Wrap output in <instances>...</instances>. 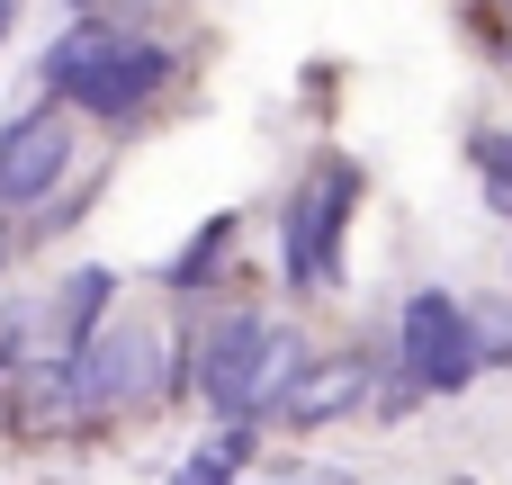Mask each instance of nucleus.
Listing matches in <instances>:
<instances>
[{
  "mask_svg": "<svg viewBox=\"0 0 512 485\" xmlns=\"http://www.w3.org/2000/svg\"><path fill=\"white\" fill-rule=\"evenodd\" d=\"M45 99H72L81 117H99V126H126L171 72H180V54L171 45H153V36H126V27H108V18H81V27H63L54 45H45Z\"/></svg>",
  "mask_w": 512,
  "mask_h": 485,
  "instance_id": "1",
  "label": "nucleus"
},
{
  "mask_svg": "<svg viewBox=\"0 0 512 485\" xmlns=\"http://www.w3.org/2000/svg\"><path fill=\"white\" fill-rule=\"evenodd\" d=\"M360 189H369V171L351 153H324L288 189V207H279V261H288V288L297 297H333L342 288V234H351Z\"/></svg>",
  "mask_w": 512,
  "mask_h": 485,
  "instance_id": "2",
  "label": "nucleus"
},
{
  "mask_svg": "<svg viewBox=\"0 0 512 485\" xmlns=\"http://www.w3.org/2000/svg\"><path fill=\"white\" fill-rule=\"evenodd\" d=\"M63 378H72L81 423L126 414V405H153V396L171 387V369H162V333H153V324H135V315H117V324H99V333L63 360Z\"/></svg>",
  "mask_w": 512,
  "mask_h": 485,
  "instance_id": "3",
  "label": "nucleus"
},
{
  "mask_svg": "<svg viewBox=\"0 0 512 485\" xmlns=\"http://www.w3.org/2000/svg\"><path fill=\"white\" fill-rule=\"evenodd\" d=\"M396 378L423 387V396H468L486 378L477 333H468V297H450V288H414L405 297V315H396Z\"/></svg>",
  "mask_w": 512,
  "mask_h": 485,
  "instance_id": "4",
  "label": "nucleus"
},
{
  "mask_svg": "<svg viewBox=\"0 0 512 485\" xmlns=\"http://www.w3.org/2000/svg\"><path fill=\"white\" fill-rule=\"evenodd\" d=\"M270 315H252V306H225L207 333H198V351H189V378H198V396L225 414V423H261L252 405H261V369H270Z\"/></svg>",
  "mask_w": 512,
  "mask_h": 485,
  "instance_id": "5",
  "label": "nucleus"
},
{
  "mask_svg": "<svg viewBox=\"0 0 512 485\" xmlns=\"http://www.w3.org/2000/svg\"><path fill=\"white\" fill-rule=\"evenodd\" d=\"M63 171H72V117H63L54 99L0 126V207H36V198H54Z\"/></svg>",
  "mask_w": 512,
  "mask_h": 485,
  "instance_id": "6",
  "label": "nucleus"
},
{
  "mask_svg": "<svg viewBox=\"0 0 512 485\" xmlns=\"http://www.w3.org/2000/svg\"><path fill=\"white\" fill-rule=\"evenodd\" d=\"M378 369H396V351H387V360H378V351H315V369L288 387L279 423H288V432H324V423L360 414V405L378 396Z\"/></svg>",
  "mask_w": 512,
  "mask_h": 485,
  "instance_id": "7",
  "label": "nucleus"
},
{
  "mask_svg": "<svg viewBox=\"0 0 512 485\" xmlns=\"http://www.w3.org/2000/svg\"><path fill=\"white\" fill-rule=\"evenodd\" d=\"M108 306H117V270H72V279L54 288V306H45V342H54V360H72V351L108 324Z\"/></svg>",
  "mask_w": 512,
  "mask_h": 485,
  "instance_id": "8",
  "label": "nucleus"
},
{
  "mask_svg": "<svg viewBox=\"0 0 512 485\" xmlns=\"http://www.w3.org/2000/svg\"><path fill=\"white\" fill-rule=\"evenodd\" d=\"M9 423H18V432H72V423H81L63 360H36V369H18V387H9Z\"/></svg>",
  "mask_w": 512,
  "mask_h": 485,
  "instance_id": "9",
  "label": "nucleus"
},
{
  "mask_svg": "<svg viewBox=\"0 0 512 485\" xmlns=\"http://www.w3.org/2000/svg\"><path fill=\"white\" fill-rule=\"evenodd\" d=\"M234 234H243V216H207V225L180 243V261H171L162 279H171V288H207V279H216V261L234 252Z\"/></svg>",
  "mask_w": 512,
  "mask_h": 485,
  "instance_id": "10",
  "label": "nucleus"
},
{
  "mask_svg": "<svg viewBox=\"0 0 512 485\" xmlns=\"http://www.w3.org/2000/svg\"><path fill=\"white\" fill-rule=\"evenodd\" d=\"M468 162L486 180V207L512 225V126H468Z\"/></svg>",
  "mask_w": 512,
  "mask_h": 485,
  "instance_id": "11",
  "label": "nucleus"
},
{
  "mask_svg": "<svg viewBox=\"0 0 512 485\" xmlns=\"http://www.w3.org/2000/svg\"><path fill=\"white\" fill-rule=\"evenodd\" d=\"M468 333L486 369H512V297H468Z\"/></svg>",
  "mask_w": 512,
  "mask_h": 485,
  "instance_id": "12",
  "label": "nucleus"
},
{
  "mask_svg": "<svg viewBox=\"0 0 512 485\" xmlns=\"http://www.w3.org/2000/svg\"><path fill=\"white\" fill-rule=\"evenodd\" d=\"M207 450H216L225 468H252V450H261V423H225V432H216Z\"/></svg>",
  "mask_w": 512,
  "mask_h": 485,
  "instance_id": "13",
  "label": "nucleus"
},
{
  "mask_svg": "<svg viewBox=\"0 0 512 485\" xmlns=\"http://www.w3.org/2000/svg\"><path fill=\"white\" fill-rule=\"evenodd\" d=\"M171 485H234V468H225L216 450H198V459H189V468H180V477H171Z\"/></svg>",
  "mask_w": 512,
  "mask_h": 485,
  "instance_id": "14",
  "label": "nucleus"
},
{
  "mask_svg": "<svg viewBox=\"0 0 512 485\" xmlns=\"http://www.w3.org/2000/svg\"><path fill=\"white\" fill-rule=\"evenodd\" d=\"M9 18H18V0H0V36H9Z\"/></svg>",
  "mask_w": 512,
  "mask_h": 485,
  "instance_id": "15",
  "label": "nucleus"
},
{
  "mask_svg": "<svg viewBox=\"0 0 512 485\" xmlns=\"http://www.w3.org/2000/svg\"><path fill=\"white\" fill-rule=\"evenodd\" d=\"M99 9H108V0H81V18H99Z\"/></svg>",
  "mask_w": 512,
  "mask_h": 485,
  "instance_id": "16",
  "label": "nucleus"
},
{
  "mask_svg": "<svg viewBox=\"0 0 512 485\" xmlns=\"http://www.w3.org/2000/svg\"><path fill=\"white\" fill-rule=\"evenodd\" d=\"M0 270H9V225H0Z\"/></svg>",
  "mask_w": 512,
  "mask_h": 485,
  "instance_id": "17",
  "label": "nucleus"
},
{
  "mask_svg": "<svg viewBox=\"0 0 512 485\" xmlns=\"http://www.w3.org/2000/svg\"><path fill=\"white\" fill-rule=\"evenodd\" d=\"M495 9H504V27H512V0H495Z\"/></svg>",
  "mask_w": 512,
  "mask_h": 485,
  "instance_id": "18",
  "label": "nucleus"
}]
</instances>
